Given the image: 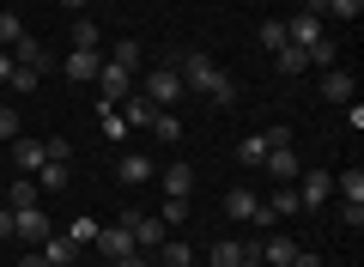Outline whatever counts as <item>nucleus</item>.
Instances as JSON below:
<instances>
[{
    "label": "nucleus",
    "mask_w": 364,
    "mask_h": 267,
    "mask_svg": "<svg viewBox=\"0 0 364 267\" xmlns=\"http://www.w3.org/2000/svg\"><path fill=\"white\" fill-rule=\"evenodd\" d=\"M182 73V91H200V98H213L225 110V103H237V79L225 73L219 61H213V55H200V49H188V55H176V61H170Z\"/></svg>",
    "instance_id": "f257e3e1"
},
{
    "label": "nucleus",
    "mask_w": 364,
    "mask_h": 267,
    "mask_svg": "<svg viewBox=\"0 0 364 267\" xmlns=\"http://www.w3.org/2000/svg\"><path fill=\"white\" fill-rule=\"evenodd\" d=\"M134 91H140L152 110H176V98H182V73H176V67H152V73H146Z\"/></svg>",
    "instance_id": "f03ea898"
},
{
    "label": "nucleus",
    "mask_w": 364,
    "mask_h": 267,
    "mask_svg": "<svg viewBox=\"0 0 364 267\" xmlns=\"http://www.w3.org/2000/svg\"><path fill=\"white\" fill-rule=\"evenodd\" d=\"M122 225H128V237H134L140 255H158V243H164V231H170L158 213H122Z\"/></svg>",
    "instance_id": "7ed1b4c3"
},
{
    "label": "nucleus",
    "mask_w": 364,
    "mask_h": 267,
    "mask_svg": "<svg viewBox=\"0 0 364 267\" xmlns=\"http://www.w3.org/2000/svg\"><path fill=\"white\" fill-rule=\"evenodd\" d=\"M49 213H43V206H18V213H13V237L18 243H43V237H49Z\"/></svg>",
    "instance_id": "20e7f679"
},
{
    "label": "nucleus",
    "mask_w": 364,
    "mask_h": 267,
    "mask_svg": "<svg viewBox=\"0 0 364 267\" xmlns=\"http://www.w3.org/2000/svg\"><path fill=\"white\" fill-rule=\"evenodd\" d=\"M152 177H158V158H146V152H122V164H116V182H128V189H146Z\"/></svg>",
    "instance_id": "39448f33"
},
{
    "label": "nucleus",
    "mask_w": 364,
    "mask_h": 267,
    "mask_svg": "<svg viewBox=\"0 0 364 267\" xmlns=\"http://www.w3.org/2000/svg\"><path fill=\"white\" fill-rule=\"evenodd\" d=\"M91 249L104 255V261H122V255H134V237H128V225L116 219V225H104V231H97V243H91Z\"/></svg>",
    "instance_id": "423d86ee"
},
{
    "label": "nucleus",
    "mask_w": 364,
    "mask_h": 267,
    "mask_svg": "<svg viewBox=\"0 0 364 267\" xmlns=\"http://www.w3.org/2000/svg\"><path fill=\"white\" fill-rule=\"evenodd\" d=\"M97 91H104V103L116 110V103H122V98L134 91V73H122L116 61H104V67H97Z\"/></svg>",
    "instance_id": "0eeeda50"
},
{
    "label": "nucleus",
    "mask_w": 364,
    "mask_h": 267,
    "mask_svg": "<svg viewBox=\"0 0 364 267\" xmlns=\"http://www.w3.org/2000/svg\"><path fill=\"white\" fill-rule=\"evenodd\" d=\"M261 170H267L273 182H298V170H304V164H298V152H291V140H286V146H273V152L261 158Z\"/></svg>",
    "instance_id": "6e6552de"
},
{
    "label": "nucleus",
    "mask_w": 364,
    "mask_h": 267,
    "mask_svg": "<svg viewBox=\"0 0 364 267\" xmlns=\"http://www.w3.org/2000/svg\"><path fill=\"white\" fill-rule=\"evenodd\" d=\"M298 177H304V189H298V206H310V213H316V206H322L328 194H334V177H328V170H298Z\"/></svg>",
    "instance_id": "1a4fd4ad"
},
{
    "label": "nucleus",
    "mask_w": 364,
    "mask_h": 267,
    "mask_svg": "<svg viewBox=\"0 0 364 267\" xmlns=\"http://www.w3.org/2000/svg\"><path fill=\"white\" fill-rule=\"evenodd\" d=\"M249 255H261V249H249V243H237V237H219L207 249V267H243Z\"/></svg>",
    "instance_id": "9d476101"
},
{
    "label": "nucleus",
    "mask_w": 364,
    "mask_h": 267,
    "mask_svg": "<svg viewBox=\"0 0 364 267\" xmlns=\"http://www.w3.org/2000/svg\"><path fill=\"white\" fill-rule=\"evenodd\" d=\"M43 261H49V267H73L79 261V243L67 237V231H49V237H43Z\"/></svg>",
    "instance_id": "9b49d317"
},
{
    "label": "nucleus",
    "mask_w": 364,
    "mask_h": 267,
    "mask_svg": "<svg viewBox=\"0 0 364 267\" xmlns=\"http://www.w3.org/2000/svg\"><path fill=\"white\" fill-rule=\"evenodd\" d=\"M13 61H18V67H31V73H49V49H43V43L31 37V31L13 43Z\"/></svg>",
    "instance_id": "f8f14e48"
},
{
    "label": "nucleus",
    "mask_w": 364,
    "mask_h": 267,
    "mask_svg": "<svg viewBox=\"0 0 364 267\" xmlns=\"http://www.w3.org/2000/svg\"><path fill=\"white\" fill-rule=\"evenodd\" d=\"M97 67H104V49H73L61 61V73L67 79H97Z\"/></svg>",
    "instance_id": "ddd939ff"
},
{
    "label": "nucleus",
    "mask_w": 364,
    "mask_h": 267,
    "mask_svg": "<svg viewBox=\"0 0 364 267\" xmlns=\"http://www.w3.org/2000/svg\"><path fill=\"white\" fill-rule=\"evenodd\" d=\"M352 91H358V79H352L346 67H328L322 73V98L328 103H352Z\"/></svg>",
    "instance_id": "4468645a"
},
{
    "label": "nucleus",
    "mask_w": 364,
    "mask_h": 267,
    "mask_svg": "<svg viewBox=\"0 0 364 267\" xmlns=\"http://www.w3.org/2000/svg\"><path fill=\"white\" fill-rule=\"evenodd\" d=\"M13 164L25 170V177H37V170L49 164V152H43V140H13Z\"/></svg>",
    "instance_id": "2eb2a0df"
},
{
    "label": "nucleus",
    "mask_w": 364,
    "mask_h": 267,
    "mask_svg": "<svg viewBox=\"0 0 364 267\" xmlns=\"http://www.w3.org/2000/svg\"><path fill=\"white\" fill-rule=\"evenodd\" d=\"M158 189L188 201V189H195V170H188V164H164V170H158Z\"/></svg>",
    "instance_id": "dca6fc26"
},
{
    "label": "nucleus",
    "mask_w": 364,
    "mask_h": 267,
    "mask_svg": "<svg viewBox=\"0 0 364 267\" xmlns=\"http://www.w3.org/2000/svg\"><path fill=\"white\" fill-rule=\"evenodd\" d=\"M116 110H122V122H128V127H152V115H158V110H152V103H146V98H140V91H128V98H122V103H116Z\"/></svg>",
    "instance_id": "f3484780"
},
{
    "label": "nucleus",
    "mask_w": 364,
    "mask_h": 267,
    "mask_svg": "<svg viewBox=\"0 0 364 267\" xmlns=\"http://www.w3.org/2000/svg\"><path fill=\"white\" fill-rule=\"evenodd\" d=\"M255 189H231V194H225V219H237V225H249V219H255Z\"/></svg>",
    "instance_id": "a211bd4d"
},
{
    "label": "nucleus",
    "mask_w": 364,
    "mask_h": 267,
    "mask_svg": "<svg viewBox=\"0 0 364 267\" xmlns=\"http://www.w3.org/2000/svg\"><path fill=\"white\" fill-rule=\"evenodd\" d=\"M304 61H310V67H322V73H328V67H340V43L328 37V31H322V37H316L310 49H304Z\"/></svg>",
    "instance_id": "6ab92c4d"
},
{
    "label": "nucleus",
    "mask_w": 364,
    "mask_h": 267,
    "mask_svg": "<svg viewBox=\"0 0 364 267\" xmlns=\"http://www.w3.org/2000/svg\"><path fill=\"white\" fill-rule=\"evenodd\" d=\"M104 61H116V67H122V73H140V61H146V55H140V43H134V37H122V43H116V49H109V55H104Z\"/></svg>",
    "instance_id": "aec40b11"
},
{
    "label": "nucleus",
    "mask_w": 364,
    "mask_h": 267,
    "mask_svg": "<svg viewBox=\"0 0 364 267\" xmlns=\"http://www.w3.org/2000/svg\"><path fill=\"white\" fill-rule=\"evenodd\" d=\"M37 194H43L37 177H18L13 189H6V213H18V206H37Z\"/></svg>",
    "instance_id": "412c9836"
},
{
    "label": "nucleus",
    "mask_w": 364,
    "mask_h": 267,
    "mask_svg": "<svg viewBox=\"0 0 364 267\" xmlns=\"http://www.w3.org/2000/svg\"><path fill=\"white\" fill-rule=\"evenodd\" d=\"M334 194L346 206H364V170H346V177H334Z\"/></svg>",
    "instance_id": "4be33fe9"
},
{
    "label": "nucleus",
    "mask_w": 364,
    "mask_h": 267,
    "mask_svg": "<svg viewBox=\"0 0 364 267\" xmlns=\"http://www.w3.org/2000/svg\"><path fill=\"white\" fill-rule=\"evenodd\" d=\"M291 255H298L291 237H267V243H261V261H273V267H291Z\"/></svg>",
    "instance_id": "5701e85b"
},
{
    "label": "nucleus",
    "mask_w": 364,
    "mask_h": 267,
    "mask_svg": "<svg viewBox=\"0 0 364 267\" xmlns=\"http://www.w3.org/2000/svg\"><path fill=\"white\" fill-rule=\"evenodd\" d=\"M73 49H104V31L91 25V19H85V13H79V19H73Z\"/></svg>",
    "instance_id": "b1692460"
},
{
    "label": "nucleus",
    "mask_w": 364,
    "mask_h": 267,
    "mask_svg": "<svg viewBox=\"0 0 364 267\" xmlns=\"http://www.w3.org/2000/svg\"><path fill=\"white\" fill-rule=\"evenodd\" d=\"M152 261H158V267H188V261H195V249H188V243H158Z\"/></svg>",
    "instance_id": "393cba45"
},
{
    "label": "nucleus",
    "mask_w": 364,
    "mask_h": 267,
    "mask_svg": "<svg viewBox=\"0 0 364 267\" xmlns=\"http://www.w3.org/2000/svg\"><path fill=\"white\" fill-rule=\"evenodd\" d=\"M267 152H273V140H267V134H249V140L237 146V158H243V164H255V170H261V158H267Z\"/></svg>",
    "instance_id": "a878e982"
},
{
    "label": "nucleus",
    "mask_w": 364,
    "mask_h": 267,
    "mask_svg": "<svg viewBox=\"0 0 364 267\" xmlns=\"http://www.w3.org/2000/svg\"><path fill=\"white\" fill-rule=\"evenodd\" d=\"M255 43H261V49H286V19H261Z\"/></svg>",
    "instance_id": "bb28decb"
},
{
    "label": "nucleus",
    "mask_w": 364,
    "mask_h": 267,
    "mask_svg": "<svg viewBox=\"0 0 364 267\" xmlns=\"http://www.w3.org/2000/svg\"><path fill=\"white\" fill-rule=\"evenodd\" d=\"M273 67H279V73H304L310 61H304V49H298V43H286V49H273Z\"/></svg>",
    "instance_id": "cd10ccee"
},
{
    "label": "nucleus",
    "mask_w": 364,
    "mask_h": 267,
    "mask_svg": "<svg viewBox=\"0 0 364 267\" xmlns=\"http://www.w3.org/2000/svg\"><path fill=\"white\" fill-rule=\"evenodd\" d=\"M152 134H158V140H182V115L176 110H158L152 115Z\"/></svg>",
    "instance_id": "c85d7f7f"
},
{
    "label": "nucleus",
    "mask_w": 364,
    "mask_h": 267,
    "mask_svg": "<svg viewBox=\"0 0 364 267\" xmlns=\"http://www.w3.org/2000/svg\"><path fill=\"white\" fill-rule=\"evenodd\" d=\"M97 231H104V225H97V219L85 213V219H73V225H67V237H73L79 249H91V243H97Z\"/></svg>",
    "instance_id": "c756f323"
},
{
    "label": "nucleus",
    "mask_w": 364,
    "mask_h": 267,
    "mask_svg": "<svg viewBox=\"0 0 364 267\" xmlns=\"http://www.w3.org/2000/svg\"><path fill=\"white\" fill-rule=\"evenodd\" d=\"M18 37H25V25H18V13H13V6H0V49H13Z\"/></svg>",
    "instance_id": "7c9ffc66"
},
{
    "label": "nucleus",
    "mask_w": 364,
    "mask_h": 267,
    "mask_svg": "<svg viewBox=\"0 0 364 267\" xmlns=\"http://www.w3.org/2000/svg\"><path fill=\"white\" fill-rule=\"evenodd\" d=\"M273 219H286V213H298V189H291V182H279V189H273Z\"/></svg>",
    "instance_id": "2f4dec72"
},
{
    "label": "nucleus",
    "mask_w": 364,
    "mask_h": 267,
    "mask_svg": "<svg viewBox=\"0 0 364 267\" xmlns=\"http://www.w3.org/2000/svg\"><path fill=\"white\" fill-rule=\"evenodd\" d=\"M158 219H164V225H188V201H182V194H164Z\"/></svg>",
    "instance_id": "473e14b6"
},
{
    "label": "nucleus",
    "mask_w": 364,
    "mask_h": 267,
    "mask_svg": "<svg viewBox=\"0 0 364 267\" xmlns=\"http://www.w3.org/2000/svg\"><path fill=\"white\" fill-rule=\"evenodd\" d=\"M97 115H104V134H109V140H128V122H122V110H109V103H97Z\"/></svg>",
    "instance_id": "72a5a7b5"
},
{
    "label": "nucleus",
    "mask_w": 364,
    "mask_h": 267,
    "mask_svg": "<svg viewBox=\"0 0 364 267\" xmlns=\"http://www.w3.org/2000/svg\"><path fill=\"white\" fill-rule=\"evenodd\" d=\"M61 182H67V164H61V158H49V164L37 170V189H61Z\"/></svg>",
    "instance_id": "f704fd0d"
},
{
    "label": "nucleus",
    "mask_w": 364,
    "mask_h": 267,
    "mask_svg": "<svg viewBox=\"0 0 364 267\" xmlns=\"http://www.w3.org/2000/svg\"><path fill=\"white\" fill-rule=\"evenodd\" d=\"M18 134H25V127H18V110H13V103H0V146L18 140Z\"/></svg>",
    "instance_id": "c9c22d12"
},
{
    "label": "nucleus",
    "mask_w": 364,
    "mask_h": 267,
    "mask_svg": "<svg viewBox=\"0 0 364 267\" xmlns=\"http://www.w3.org/2000/svg\"><path fill=\"white\" fill-rule=\"evenodd\" d=\"M322 13H334V19H346V25H352V19L364 13V0H322Z\"/></svg>",
    "instance_id": "e433bc0d"
},
{
    "label": "nucleus",
    "mask_w": 364,
    "mask_h": 267,
    "mask_svg": "<svg viewBox=\"0 0 364 267\" xmlns=\"http://www.w3.org/2000/svg\"><path fill=\"white\" fill-rule=\"evenodd\" d=\"M6 85H13V91H37V85H43V73H31V67H18V61H13V79H6Z\"/></svg>",
    "instance_id": "4c0bfd02"
},
{
    "label": "nucleus",
    "mask_w": 364,
    "mask_h": 267,
    "mask_svg": "<svg viewBox=\"0 0 364 267\" xmlns=\"http://www.w3.org/2000/svg\"><path fill=\"white\" fill-rule=\"evenodd\" d=\"M43 152H49V158H61V164H67V158H73V146H67L61 134H49V140H43Z\"/></svg>",
    "instance_id": "58836bf2"
},
{
    "label": "nucleus",
    "mask_w": 364,
    "mask_h": 267,
    "mask_svg": "<svg viewBox=\"0 0 364 267\" xmlns=\"http://www.w3.org/2000/svg\"><path fill=\"white\" fill-rule=\"evenodd\" d=\"M109 267H158V261H152V255H140V249H134V255H122V261H109Z\"/></svg>",
    "instance_id": "ea45409f"
},
{
    "label": "nucleus",
    "mask_w": 364,
    "mask_h": 267,
    "mask_svg": "<svg viewBox=\"0 0 364 267\" xmlns=\"http://www.w3.org/2000/svg\"><path fill=\"white\" fill-rule=\"evenodd\" d=\"M291 267H328V261H322V255H310V249H298V255H291Z\"/></svg>",
    "instance_id": "a19ab883"
},
{
    "label": "nucleus",
    "mask_w": 364,
    "mask_h": 267,
    "mask_svg": "<svg viewBox=\"0 0 364 267\" xmlns=\"http://www.w3.org/2000/svg\"><path fill=\"white\" fill-rule=\"evenodd\" d=\"M13 79V49H0V85Z\"/></svg>",
    "instance_id": "79ce46f5"
},
{
    "label": "nucleus",
    "mask_w": 364,
    "mask_h": 267,
    "mask_svg": "<svg viewBox=\"0 0 364 267\" xmlns=\"http://www.w3.org/2000/svg\"><path fill=\"white\" fill-rule=\"evenodd\" d=\"M13 237V213H6V206H0V243Z\"/></svg>",
    "instance_id": "37998d69"
},
{
    "label": "nucleus",
    "mask_w": 364,
    "mask_h": 267,
    "mask_svg": "<svg viewBox=\"0 0 364 267\" xmlns=\"http://www.w3.org/2000/svg\"><path fill=\"white\" fill-rule=\"evenodd\" d=\"M18 267H49V261H43V249H31L25 261H18Z\"/></svg>",
    "instance_id": "c03bdc74"
},
{
    "label": "nucleus",
    "mask_w": 364,
    "mask_h": 267,
    "mask_svg": "<svg viewBox=\"0 0 364 267\" xmlns=\"http://www.w3.org/2000/svg\"><path fill=\"white\" fill-rule=\"evenodd\" d=\"M61 6H67V13H85V6H91V0H61Z\"/></svg>",
    "instance_id": "a18cd8bd"
},
{
    "label": "nucleus",
    "mask_w": 364,
    "mask_h": 267,
    "mask_svg": "<svg viewBox=\"0 0 364 267\" xmlns=\"http://www.w3.org/2000/svg\"><path fill=\"white\" fill-rule=\"evenodd\" d=\"M188 267H207V261H188Z\"/></svg>",
    "instance_id": "49530a36"
},
{
    "label": "nucleus",
    "mask_w": 364,
    "mask_h": 267,
    "mask_svg": "<svg viewBox=\"0 0 364 267\" xmlns=\"http://www.w3.org/2000/svg\"><path fill=\"white\" fill-rule=\"evenodd\" d=\"M0 6H13V0H0Z\"/></svg>",
    "instance_id": "de8ad7c7"
}]
</instances>
